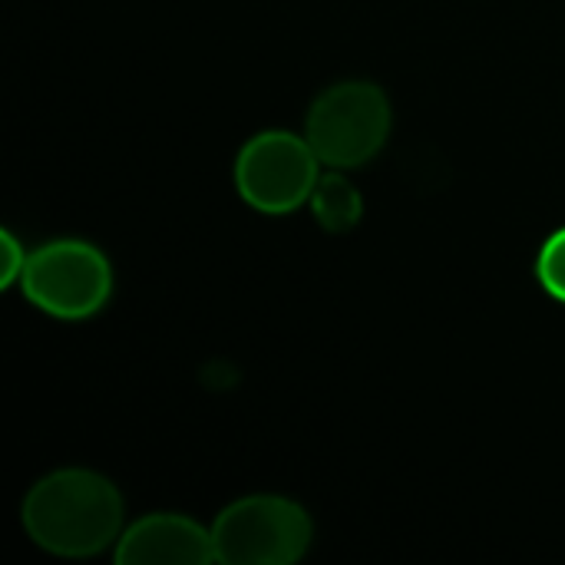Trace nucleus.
Listing matches in <instances>:
<instances>
[{
	"instance_id": "nucleus-3",
	"label": "nucleus",
	"mask_w": 565,
	"mask_h": 565,
	"mask_svg": "<svg viewBox=\"0 0 565 565\" xmlns=\"http://www.w3.org/2000/svg\"><path fill=\"white\" fill-rule=\"evenodd\" d=\"M315 540L311 516L288 497L255 493L228 503L212 523L215 563L291 565Z\"/></svg>"
},
{
	"instance_id": "nucleus-5",
	"label": "nucleus",
	"mask_w": 565,
	"mask_h": 565,
	"mask_svg": "<svg viewBox=\"0 0 565 565\" xmlns=\"http://www.w3.org/2000/svg\"><path fill=\"white\" fill-rule=\"evenodd\" d=\"M318 166L321 159L305 136L268 129L242 146L235 159V189L252 209L265 215H288L311 202L321 179Z\"/></svg>"
},
{
	"instance_id": "nucleus-6",
	"label": "nucleus",
	"mask_w": 565,
	"mask_h": 565,
	"mask_svg": "<svg viewBox=\"0 0 565 565\" xmlns=\"http://www.w3.org/2000/svg\"><path fill=\"white\" fill-rule=\"evenodd\" d=\"M119 565H205L215 563L212 530L179 513H149L122 530L116 543Z\"/></svg>"
},
{
	"instance_id": "nucleus-9",
	"label": "nucleus",
	"mask_w": 565,
	"mask_h": 565,
	"mask_svg": "<svg viewBox=\"0 0 565 565\" xmlns=\"http://www.w3.org/2000/svg\"><path fill=\"white\" fill-rule=\"evenodd\" d=\"M0 255H3V268H0V285H13L23 275L26 255L20 248V242L10 232H0Z\"/></svg>"
},
{
	"instance_id": "nucleus-4",
	"label": "nucleus",
	"mask_w": 565,
	"mask_h": 565,
	"mask_svg": "<svg viewBox=\"0 0 565 565\" xmlns=\"http://www.w3.org/2000/svg\"><path fill=\"white\" fill-rule=\"evenodd\" d=\"M20 288L40 311L60 321H83L106 308L113 295V268L96 245L60 238L26 255Z\"/></svg>"
},
{
	"instance_id": "nucleus-1",
	"label": "nucleus",
	"mask_w": 565,
	"mask_h": 565,
	"mask_svg": "<svg viewBox=\"0 0 565 565\" xmlns=\"http://www.w3.org/2000/svg\"><path fill=\"white\" fill-rule=\"evenodd\" d=\"M122 497L96 470L63 467L40 477L20 507L26 536L63 559H86L119 543Z\"/></svg>"
},
{
	"instance_id": "nucleus-7",
	"label": "nucleus",
	"mask_w": 565,
	"mask_h": 565,
	"mask_svg": "<svg viewBox=\"0 0 565 565\" xmlns=\"http://www.w3.org/2000/svg\"><path fill=\"white\" fill-rule=\"evenodd\" d=\"M311 212H315L318 225L331 235L351 232L361 222L364 202H361V192L354 189V182L344 179V169H331L318 179V185L311 192Z\"/></svg>"
},
{
	"instance_id": "nucleus-8",
	"label": "nucleus",
	"mask_w": 565,
	"mask_h": 565,
	"mask_svg": "<svg viewBox=\"0 0 565 565\" xmlns=\"http://www.w3.org/2000/svg\"><path fill=\"white\" fill-rule=\"evenodd\" d=\"M536 275H540V285L546 288V295L565 305V228L550 235L546 245L540 248Z\"/></svg>"
},
{
	"instance_id": "nucleus-2",
	"label": "nucleus",
	"mask_w": 565,
	"mask_h": 565,
	"mask_svg": "<svg viewBox=\"0 0 565 565\" xmlns=\"http://www.w3.org/2000/svg\"><path fill=\"white\" fill-rule=\"evenodd\" d=\"M394 109L387 93L367 79L328 86L308 109L305 139L328 169H358L371 162L391 136Z\"/></svg>"
}]
</instances>
